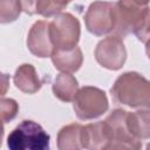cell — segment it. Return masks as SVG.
Returning a JSON list of instances; mask_svg holds the SVG:
<instances>
[{
    "instance_id": "1",
    "label": "cell",
    "mask_w": 150,
    "mask_h": 150,
    "mask_svg": "<svg viewBox=\"0 0 150 150\" xmlns=\"http://www.w3.org/2000/svg\"><path fill=\"white\" fill-rule=\"evenodd\" d=\"M116 103L130 108L150 109V81L136 71H127L120 75L110 89Z\"/></svg>"
},
{
    "instance_id": "2",
    "label": "cell",
    "mask_w": 150,
    "mask_h": 150,
    "mask_svg": "<svg viewBox=\"0 0 150 150\" xmlns=\"http://www.w3.org/2000/svg\"><path fill=\"white\" fill-rule=\"evenodd\" d=\"M49 135L36 122L21 121L8 135L7 146L11 150H46L49 148Z\"/></svg>"
},
{
    "instance_id": "3",
    "label": "cell",
    "mask_w": 150,
    "mask_h": 150,
    "mask_svg": "<svg viewBox=\"0 0 150 150\" xmlns=\"http://www.w3.org/2000/svg\"><path fill=\"white\" fill-rule=\"evenodd\" d=\"M149 2V0H118L114 4L112 34L124 38L134 33L148 11Z\"/></svg>"
},
{
    "instance_id": "4",
    "label": "cell",
    "mask_w": 150,
    "mask_h": 150,
    "mask_svg": "<svg viewBox=\"0 0 150 150\" xmlns=\"http://www.w3.org/2000/svg\"><path fill=\"white\" fill-rule=\"evenodd\" d=\"M73 102L76 116L83 121L98 118L109 108L105 93L102 89L91 86L80 88Z\"/></svg>"
},
{
    "instance_id": "5",
    "label": "cell",
    "mask_w": 150,
    "mask_h": 150,
    "mask_svg": "<svg viewBox=\"0 0 150 150\" xmlns=\"http://www.w3.org/2000/svg\"><path fill=\"white\" fill-rule=\"evenodd\" d=\"M49 34L54 49L74 48L81 35L80 21L70 13H60L49 22Z\"/></svg>"
},
{
    "instance_id": "6",
    "label": "cell",
    "mask_w": 150,
    "mask_h": 150,
    "mask_svg": "<svg viewBox=\"0 0 150 150\" xmlns=\"http://www.w3.org/2000/svg\"><path fill=\"white\" fill-rule=\"evenodd\" d=\"M127 115H128L127 110L115 109L104 120V123L107 125L109 137H110L109 149H123V148L141 149L142 148L141 139L136 138L128 128Z\"/></svg>"
},
{
    "instance_id": "7",
    "label": "cell",
    "mask_w": 150,
    "mask_h": 150,
    "mask_svg": "<svg viewBox=\"0 0 150 150\" xmlns=\"http://www.w3.org/2000/svg\"><path fill=\"white\" fill-rule=\"evenodd\" d=\"M86 27L89 33L103 36L114 30V4L109 1H94L84 15Z\"/></svg>"
},
{
    "instance_id": "8",
    "label": "cell",
    "mask_w": 150,
    "mask_h": 150,
    "mask_svg": "<svg viewBox=\"0 0 150 150\" xmlns=\"http://www.w3.org/2000/svg\"><path fill=\"white\" fill-rule=\"evenodd\" d=\"M95 59L102 67L109 70H118L127 60V49L122 38L109 35L101 40L95 48Z\"/></svg>"
},
{
    "instance_id": "9",
    "label": "cell",
    "mask_w": 150,
    "mask_h": 150,
    "mask_svg": "<svg viewBox=\"0 0 150 150\" xmlns=\"http://www.w3.org/2000/svg\"><path fill=\"white\" fill-rule=\"evenodd\" d=\"M27 47L29 52L38 57L52 56L54 45L49 34V22L39 20L30 27L27 36Z\"/></svg>"
},
{
    "instance_id": "10",
    "label": "cell",
    "mask_w": 150,
    "mask_h": 150,
    "mask_svg": "<svg viewBox=\"0 0 150 150\" xmlns=\"http://www.w3.org/2000/svg\"><path fill=\"white\" fill-rule=\"evenodd\" d=\"M110 137L104 121L90 123L82 129V148L90 150L109 149Z\"/></svg>"
},
{
    "instance_id": "11",
    "label": "cell",
    "mask_w": 150,
    "mask_h": 150,
    "mask_svg": "<svg viewBox=\"0 0 150 150\" xmlns=\"http://www.w3.org/2000/svg\"><path fill=\"white\" fill-rule=\"evenodd\" d=\"M50 57L54 67L57 70L68 74L77 71L83 62L82 50L77 46L69 49H54Z\"/></svg>"
},
{
    "instance_id": "12",
    "label": "cell",
    "mask_w": 150,
    "mask_h": 150,
    "mask_svg": "<svg viewBox=\"0 0 150 150\" xmlns=\"http://www.w3.org/2000/svg\"><path fill=\"white\" fill-rule=\"evenodd\" d=\"M13 82L19 90L26 94H35L42 86L35 68L29 63L19 66V68L14 73Z\"/></svg>"
},
{
    "instance_id": "13",
    "label": "cell",
    "mask_w": 150,
    "mask_h": 150,
    "mask_svg": "<svg viewBox=\"0 0 150 150\" xmlns=\"http://www.w3.org/2000/svg\"><path fill=\"white\" fill-rule=\"evenodd\" d=\"M79 91L77 80L68 73H61L55 77L53 83V93L56 98L62 102H70Z\"/></svg>"
},
{
    "instance_id": "14",
    "label": "cell",
    "mask_w": 150,
    "mask_h": 150,
    "mask_svg": "<svg viewBox=\"0 0 150 150\" xmlns=\"http://www.w3.org/2000/svg\"><path fill=\"white\" fill-rule=\"evenodd\" d=\"M83 125L71 123L63 127L57 134V148L60 150H79L82 148Z\"/></svg>"
},
{
    "instance_id": "15",
    "label": "cell",
    "mask_w": 150,
    "mask_h": 150,
    "mask_svg": "<svg viewBox=\"0 0 150 150\" xmlns=\"http://www.w3.org/2000/svg\"><path fill=\"white\" fill-rule=\"evenodd\" d=\"M127 123L130 132L138 139L150 138V110L141 109L127 115Z\"/></svg>"
},
{
    "instance_id": "16",
    "label": "cell",
    "mask_w": 150,
    "mask_h": 150,
    "mask_svg": "<svg viewBox=\"0 0 150 150\" xmlns=\"http://www.w3.org/2000/svg\"><path fill=\"white\" fill-rule=\"evenodd\" d=\"M21 0H0V21L9 23L15 21L22 11Z\"/></svg>"
},
{
    "instance_id": "17",
    "label": "cell",
    "mask_w": 150,
    "mask_h": 150,
    "mask_svg": "<svg viewBox=\"0 0 150 150\" xmlns=\"http://www.w3.org/2000/svg\"><path fill=\"white\" fill-rule=\"evenodd\" d=\"M73 0H39L36 6V14L45 18L55 16L67 7V5Z\"/></svg>"
},
{
    "instance_id": "18",
    "label": "cell",
    "mask_w": 150,
    "mask_h": 150,
    "mask_svg": "<svg viewBox=\"0 0 150 150\" xmlns=\"http://www.w3.org/2000/svg\"><path fill=\"white\" fill-rule=\"evenodd\" d=\"M0 107H1V117H2L4 123L11 122L18 115L19 105L13 98H5L4 97L1 100Z\"/></svg>"
},
{
    "instance_id": "19",
    "label": "cell",
    "mask_w": 150,
    "mask_h": 150,
    "mask_svg": "<svg viewBox=\"0 0 150 150\" xmlns=\"http://www.w3.org/2000/svg\"><path fill=\"white\" fill-rule=\"evenodd\" d=\"M134 34L141 42H146L150 39V8L145 12L143 19L134 30Z\"/></svg>"
},
{
    "instance_id": "20",
    "label": "cell",
    "mask_w": 150,
    "mask_h": 150,
    "mask_svg": "<svg viewBox=\"0 0 150 150\" xmlns=\"http://www.w3.org/2000/svg\"><path fill=\"white\" fill-rule=\"evenodd\" d=\"M38 1H39V0H21L23 11H25L27 14H29V15H34V14H36Z\"/></svg>"
},
{
    "instance_id": "21",
    "label": "cell",
    "mask_w": 150,
    "mask_h": 150,
    "mask_svg": "<svg viewBox=\"0 0 150 150\" xmlns=\"http://www.w3.org/2000/svg\"><path fill=\"white\" fill-rule=\"evenodd\" d=\"M145 53H146V55H148V57L150 59V39L145 42Z\"/></svg>"
},
{
    "instance_id": "22",
    "label": "cell",
    "mask_w": 150,
    "mask_h": 150,
    "mask_svg": "<svg viewBox=\"0 0 150 150\" xmlns=\"http://www.w3.org/2000/svg\"><path fill=\"white\" fill-rule=\"evenodd\" d=\"M146 148H148V149H150V144H148V146H146Z\"/></svg>"
},
{
    "instance_id": "23",
    "label": "cell",
    "mask_w": 150,
    "mask_h": 150,
    "mask_svg": "<svg viewBox=\"0 0 150 150\" xmlns=\"http://www.w3.org/2000/svg\"><path fill=\"white\" fill-rule=\"evenodd\" d=\"M149 1H150V0H149Z\"/></svg>"
}]
</instances>
